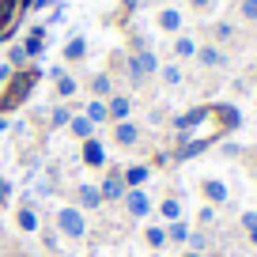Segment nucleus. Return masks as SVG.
I'll use <instances>...</instances> for the list:
<instances>
[{
	"label": "nucleus",
	"mask_w": 257,
	"mask_h": 257,
	"mask_svg": "<svg viewBox=\"0 0 257 257\" xmlns=\"http://www.w3.org/2000/svg\"><path fill=\"white\" fill-rule=\"evenodd\" d=\"M38 80H42L38 68H19L12 80H0V83H4V91H0V113L19 110V106L27 102V95L34 91V83H38Z\"/></svg>",
	"instance_id": "f257e3e1"
},
{
	"label": "nucleus",
	"mask_w": 257,
	"mask_h": 257,
	"mask_svg": "<svg viewBox=\"0 0 257 257\" xmlns=\"http://www.w3.org/2000/svg\"><path fill=\"white\" fill-rule=\"evenodd\" d=\"M57 231H61L64 238H83V234H87V219H83V212L76 208V204L57 208Z\"/></svg>",
	"instance_id": "f03ea898"
},
{
	"label": "nucleus",
	"mask_w": 257,
	"mask_h": 257,
	"mask_svg": "<svg viewBox=\"0 0 257 257\" xmlns=\"http://www.w3.org/2000/svg\"><path fill=\"white\" fill-rule=\"evenodd\" d=\"M152 72H159V61H155V53L152 49H140L137 57H133V61H128V76H133V80H148V76Z\"/></svg>",
	"instance_id": "7ed1b4c3"
},
{
	"label": "nucleus",
	"mask_w": 257,
	"mask_h": 257,
	"mask_svg": "<svg viewBox=\"0 0 257 257\" xmlns=\"http://www.w3.org/2000/svg\"><path fill=\"white\" fill-rule=\"evenodd\" d=\"M98 193H102V201H125V178H121V170H106V178L98 182Z\"/></svg>",
	"instance_id": "20e7f679"
},
{
	"label": "nucleus",
	"mask_w": 257,
	"mask_h": 257,
	"mask_svg": "<svg viewBox=\"0 0 257 257\" xmlns=\"http://www.w3.org/2000/svg\"><path fill=\"white\" fill-rule=\"evenodd\" d=\"M152 208H155V204H152V197H148L144 189H128V193H125V212H128V216L144 219Z\"/></svg>",
	"instance_id": "39448f33"
},
{
	"label": "nucleus",
	"mask_w": 257,
	"mask_h": 257,
	"mask_svg": "<svg viewBox=\"0 0 257 257\" xmlns=\"http://www.w3.org/2000/svg\"><path fill=\"white\" fill-rule=\"evenodd\" d=\"M201 193H204V201H208L212 208H219V204L231 201V189H227L219 178H204V182H201Z\"/></svg>",
	"instance_id": "423d86ee"
},
{
	"label": "nucleus",
	"mask_w": 257,
	"mask_h": 257,
	"mask_svg": "<svg viewBox=\"0 0 257 257\" xmlns=\"http://www.w3.org/2000/svg\"><path fill=\"white\" fill-rule=\"evenodd\" d=\"M76 208L80 212H95V208H102V193H98V185H91V182H83L80 189H76Z\"/></svg>",
	"instance_id": "0eeeda50"
},
{
	"label": "nucleus",
	"mask_w": 257,
	"mask_h": 257,
	"mask_svg": "<svg viewBox=\"0 0 257 257\" xmlns=\"http://www.w3.org/2000/svg\"><path fill=\"white\" fill-rule=\"evenodd\" d=\"M208 117H212V106H197V110H189V113H182V117H174V128L185 137L189 128H197L201 121H208Z\"/></svg>",
	"instance_id": "6e6552de"
},
{
	"label": "nucleus",
	"mask_w": 257,
	"mask_h": 257,
	"mask_svg": "<svg viewBox=\"0 0 257 257\" xmlns=\"http://www.w3.org/2000/svg\"><path fill=\"white\" fill-rule=\"evenodd\" d=\"M80 159L87 163V167H106V148H102V140H83L80 144Z\"/></svg>",
	"instance_id": "1a4fd4ad"
},
{
	"label": "nucleus",
	"mask_w": 257,
	"mask_h": 257,
	"mask_svg": "<svg viewBox=\"0 0 257 257\" xmlns=\"http://www.w3.org/2000/svg\"><path fill=\"white\" fill-rule=\"evenodd\" d=\"M16 227H19L23 234H34V231H38V212H34V201H31V197L19 204V212H16Z\"/></svg>",
	"instance_id": "9d476101"
},
{
	"label": "nucleus",
	"mask_w": 257,
	"mask_h": 257,
	"mask_svg": "<svg viewBox=\"0 0 257 257\" xmlns=\"http://www.w3.org/2000/svg\"><path fill=\"white\" fill-rule=\"evenodd\" d=\"M121 178H125L128 189H144V182L152 178V167H148V163H133V167L121 170Z\"/></svg>",
	"instance_id": "9b49d317"
},
{
	"label": "nucleus",
	"mask_w": 257,
	"mask_h": 257,
	"mask_svg": "<svg viewBox=\"0 0 257 257\" xmlns=\"http://www.w3.org/2000/svg\"><path fill=\"white\" fill-rule=\"evenodd\" d=\"M113 140H117L121 148H133L140 140V125H133V121H117V125H113Z\"/></svg>",
	"instance_id": "f8f14e48"
},
{
	"label": "nucleus",
	"mask_w": 257,
	"mask_h": 257,
	"mask_svg": "<svg viewBox=\"0 0 257 257\" xmlns=\"http://www.w3.org/2000/svg\"><path fill=\"white\" fill-rule=\"evenodd\" d=\"M106 113H110L113 125H117V121H128V113H133V102H128L125 95H110V102H106Z\"/></svg>",
	"instance_id": "ddd939ff"
},
{
	"label": "nucleus",
	"mask_w": 257,
	"mask_h": 257,
	"mask_svg": "<svg viewBox=\"0 0 257 257\" xmlns=\"http://www.w3.org/2000/svg\"><path fill=\"white\" fill-rule=\"evenodd\" d=\"M49 76L57 80V95H61V98H72L76 95V80L64 72V68H49Z\"/></svg>",
	"instance_id": "4468645a"
},
{
	"label": "nucleus",
	"mask_w": 257,
	"mask_h": 257,
	"mask_svg": "<svg viewBox=\"0 0 257 257\" xmlns=\"http://www.w3.org/2000/svg\"><path fill=\"white\" fill-rule=\"evenodd\" d=\"M68 128H72V137L80 140V144H83V140H91V137H95V125H91V121L83 117V113H72V121H68Z\"/></svg>",
	"instance_id": "2eb2a0df"
},
{
	"label": "nucleus",
	"mask_w": 257,
	"mask_h": 257,
	"mask_svg": "<svg viewBox=\"0 0 257 257\" xmlns=\"http://www.w3.org/2000/svg\"><path fill=\"white\" fill-rule=\"evenodd\" d=\"M83 117H87L91 125H102V121H110V113H106V98H91V102L83 106Z\"/></svg>",
	"instance_id": "dca6fc26"
},
{
	"label": "nucleus",
	"mask_w": 257,
	"mask_h": 257,
	"mask_svg": "<svg viewBox=\"0 0 257 257\" xmlns=\"http://www.w3.org/2000/svg\"><path fill=\"white\" fill-rule=\"evenodd\" d=\"M212 113L223 121V128H238V121H242V113L234 106H212Z\"/></svg>",
	"instance_id": "f3484780"
},
{
	"label": "nucleus",
	"mask_w": 257,
	"mask_h": 257,
	"mask_svg": "<svg viewBox=\"0 0 257 257\" xmlns=\"http://www.w3.org/2000/svg\"><path fill=\"white\" fill-rule=\"evenodd\" d=\"M197 57H201V64H204V68H219V64H223V53H219L216 46H204V49H197Z\"/></svg>",
	"instance_id": "a211bd4d"
},
{
	"label": "nucleus",
	"mask_w": 257,
	"mask_h": 257,
	"mask_svg": "<svg viewBox=\"0 0 257 257\" xmlns=\"http://www.w3.org/2000/svg\"><path fill=\"white\" fill-rule=\"evenodd\" d=\"M72 121V106H53V113H49V128H64Z\"/></svg>",
	"instance_id": "6ab92c4d"
},
{
	"label": "nucleus",
	"mask_w": 257,
	"mask_h": 257,
	"mask_svg": "<svg viewBox=\"0 0 257 257\" xmlns=\"http://www.w3.org/2000/svg\"><path fill=\"white\" fill-rule=\"evenodd\" d=\"M144 242H148L152 249H163V246H167V227H148V231H144Z\"/></svg>",
	"instance_id": "aec40b11"
},
{
	"label": "nucleus",
	"mask_w": 257,
	"mask_h": 257,
	"mask_svg": "<svg viewBox=\"0 0 257 257\" xmlns=\"http://www.w3.org/2000/svg\"><path fill=\"white\" fill-rule=\"evenodd\" d=\"M91 95H95V98H110L113 95L110 76H95V80H91Z\"/></svg>",
	"instance_id": "412c9836"
},
{
	"label": "nucleus",
	"mask_w": 257,
	"mask_h": 257,
	"mask_svg": "<svg viewBox=\"0 0 257 257\" xmlns=\"http://www.w3.org/2000/svg\"><path fill=\"white\" fill-rule=\"evenodd\" d=\"M189 238V223L185 219H174V223L167 227V242H185Z\"/></svg>",
	"instance_id": "4be33fe9"
},
{
	"label": "nucleus",
	"mask_w": 257,
	"mask_h": 257,
	"mask_svg": "<svg viewBox=\"0 0 257 257\" xmlns=\"http://www.w3.org/2000/svg\"><path fill=\"white\" fill-rule=\"evenodd\" d=\"M159 27L163 31H178V27H182V16H178L174 8H163L159 12Z\"/></svg>",
	"instance_id": "5701e85b"
},
{
	"label": "nucleus",
	"mask_w": 257,
	"mask_h": 257,
	"mask_svg": "<svg viewBox=\"0 0 257 257\" xmlns=\"http://www.w3.org/2000/svg\"><path fill=\"white\" fill-rule=\"evenodd\" d=\"M83 53H87V42H83V38H68V46H64V57H68V61H80Z\"/></svg>",
	"instance_id": "b1692460"
},
{
	"label": "nucleus",
	"mask_w": 257,
	"mask_h": 257,
	"mask_svg": "<svg viewBox=\"0 0 257 257\" xmlns=\"http://www.w3.org/2000/svg\"><path fill=\"white\" fill-rule=\"evenodd\" d=\"M159 212H163V219H170V223H174V219H182V204L170 201V197H167V201H159Z\"/></svg>",
	"instance_id": "393cba45"
},
{
	"label": "nucleus",
	"mask_w": 257,
	"mask_h": 257,
	"mask_svg": "<svg viewBox=\"0 0 257 257\" xmlns=\"http://www.w3.org/2000/svg\"><path fill=\"white\" fill-rule=\"evenodd\" d=\"M174 53L178 57H193V53H197V42H193V38H178L174 42Z\"/></svg>",
	"instance_id": "a878e982"
},
{
	"label": "nucleus",
	"mask_w": 257,
	"mask_h": 257,
	"mask_svg": "<svg viewBox=\"0 0 257 257\" xmlns=\"http://www.w3.org/2000/svg\"><path fill=\"white\" fill-rule=\"evenodd\" d=\"M163 80H167L170 87H174V83H182V68H178V64H167V68H163Z\"/></svg>",
	"instance_id": "bb28decb"
},
{
	"label": "nucleus",
	"mask_w": 257,
	"mask_h": 257,
	"mask_svg": "<svg viewBox=\"0 0 257 257\" xmlns=\"http://www.w3.org/2000/svg\"><path fill=\"white\" fill-rule=\"evenodd\" d=\"M185 242H189V246L197 249V253H201V249H204V242H208V238H204L201 231H189V238H185Z\"/></svg>",
	"instance_id": "cd10ccee"
},
{
	"label": "nucleus",
	"mask_w": 257,
	"mask_h": 257,
	"mask_svg": "<svg viewBox=\"0 0 257 257\" xmlns=\"http://www.w3.org/2000/svg\"><path fill=\"white\" fill-rule=\"evenodd\" d=\"M242 16H246V19H257V0H242Z\"/></svg>",
	"instance_id": "c85d7f7f"
},
{
	"label": "nucleus",
	"mask_w": 257,
	"mask_h": 257,
	"mask_svg": "<svg viewBox=\"0 0 257 257\" xmlns=\"http://www.w3.org/2000/svg\"><path fill=\"white\" fill-rule=\"evenodd\" d=\"M242 227H246V231H257V212H242Z\"/></svg>",
	"instance_id": "c756f323"
},
{
	"label": "nucleus",
	"mask_w": 257,
	"mask_h": 257,
	"mask_svg": "<svg viewBox=\"0 0 257 257\" xmlns=\"http://www.w3.org/2000/svg\"><path fill=\"white\" fill-rule=\"evenodd\" d=\"M8 197H12V182H4V178H0V204H8Z\"/></svg>",
	"instance_id": "7c9ffc66"
},
{
	"label": "nucleus",
	"mask_w": 257,
	"mask_h": 257,
	"mask_svg": "<svg viewBox=\"0 0 257 257\" xmlns=\"http://www.w3.org/2000/svg\"><path fill=\"white\" fill-rule=\"evenodd\" d=\"M212 219H216V208H212V204H208V208H201V223H212Z\"/></svg>",
	"instance_id": "2f4dec72"
},
{
	"label": "nucleus",
	"mask_w": 257,
	"mask_h": 257,
	"mask_svg": "<svg viewBox=\"0 0 257 257\" xmlns=\"http://www.w3.org/2000/svg\"><path fill=\"white\" fill-rule=\"evenodd\" d=\"M189 4H193V8H208L212 0H189Z\"/></svg>",
	"instance_id": "473e14b6"
},
{
	"label": "nucleus",
	"mask_w": 257,
	"mask_h": 257,
	"mask_svg": "<svg viewBox=\"0 0 257 257\" xmlns=\"http://www.w3.org/2000/svg\"><path fill=\"white\" fill-rule=\"evenodd\" d=\"M249 242H253V246H257V231H249Z\"/></svg>",
	"instance_id": "72a5a7b5"
},
{
	"label": "nucleus",
	"mask_w": 257,
	"mask_h": 257,
	"mask_svg": "<svg viewBox=\"0 0 257 257\" xmlns=\"http://www.w3.org/2000/svg\"><path fill=\"white\" fill-rule=\"evenodd\" d=\"M185 257H204V253H197V249H189V253H185Z\"/></svg>",
	"instance_id": "f704fd0d"
},
{
	"label": "nucleus",
	"mask_w": 257,
	"mask_h": 257,
	"mask_svg": "<svg viewBox=\"0 0 257 257\" xmlns=\"http://www.w3.org/2000/svg\"><path fill=\"white\" fill-rule=\"evenodd\" d=\"M125 8H137V0H125Z\"/></svg>",
	"instance_id": "c9c22d12"
}]
</instances>
